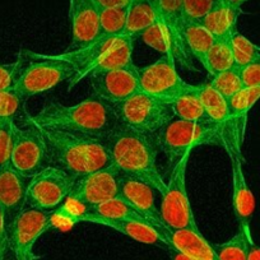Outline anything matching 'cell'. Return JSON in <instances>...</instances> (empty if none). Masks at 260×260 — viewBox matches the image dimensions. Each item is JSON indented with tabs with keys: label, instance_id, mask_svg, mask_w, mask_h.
<instances>
[{
	"label": "cell",
	"instance_id": "6da1fadb",
	"mask_svg": "<svg viewBox=\"0 0 260 260\" xmlns=\"http://www.w3.org/2000/svg\"><path fill=\"white\" fill-rule=\"evenodd\" d=\"M41 129L105 139L119 126L114 106L92 94L79 104L67 106L49 102L36 115H27Z\"/></svg>",
	"mask_w": 260,
	"mask_h": 260
},
{
	"label": "cell",
	"instance_id": "7a4b0ae2",
	"mask_svg": "<svg viewBox=\"0 0 260 260\" xmlns=\"http://www.w3.org/2000/svg\"><path fill=\"white\" fill-rule=\"evenodd\" d=\"M105 142L112 165L122 174L148 182L161 195L166 191V181L156 164L159 152L156 134L139 133L119 125Z\"/></svg>",
	"mask_w": 260,
	"mask_h": 260
},
{
	"label": "cell",
	"instance_id": "3957f363",
	"mask_svg": "<svg viewBox=\"0 0 260 260\" xmlns=\"http://www.w3.org/2000/svg\"><path fill=\"white\" fill-rule=\"evenodd\" d=\"M41 130L47 147V161L74 179L112 165L105 139L60 130Z\"/></svg>",
	"mask_w": 260,
	"mask_h": 260
},
{
	"label": "cell",
	"instance_id": "277c9868",
	"mask_svg": "<svg viewBox=\"0 0 260 260\" xmlns=\"http://www.w3.org/2000/svg\"><path fill=\"white\" fill-rule=\"evenodd\" d=\"M159 151L169 164H176L189 149L207 144H222L221 130L212 122H191L172 117L156 134Z\"/></svg>",
	"mask_w": 260,
	"mask_h": 260
},
{
	"label": "cell",
	"instance_id": "5b68a950",
	"mask_svg": "<svg viewBox=\"0 0 260 260\" xmlns=\"http://www.w3.org/2000/svg\"><path fill=\"white\" fill-rule=\"evenodd\" d=\"M29 62L22 65L13 89L26 101L35 94L50 91L62 82H69L74 76V68L69 62L52 55L23 51Z\"/></svg>",
	"mask_w": 260,
	"mask_h": 260
},
{
	"label": "cell",
	"instance_id": "8992f818",
	"mask_svg": "<svg viewBox=\"0 0 260 260\" xmlns=\"http://www.w3.org/2000/svg\"><path fill=\"white\" fill-rule=\"evenodd\" d=\"M112 106L120 125L151 136L158 133L161 127L174 117L169 102L142 91Z\"/></svg>",
	"mask_w": 260,
	"mask_h": 260
},
{
	"label": "cell",
	"instance_id": "52a82bcc",
	"mask_svg": "<svg viewBox=\"0 0 260 260\" xmlns=\"http://www.w3.org/2000/svg\"><path fill=\"white\" fill-rule=\"evenodd\" d=\"M192 149L185 152L172 167L166 191L162 194L161 219L164 226L172 230L198 229L186 190V170Z\"/></svg>",
	"mask_w": 260,
	"mask_h": 260
},
{
	"label": "cell",
	"instance_id": "ba28073f",
	"mask_svg": "<svg viewBox=\"0 0 260 260\" xmlns=\"http://www.w3.org/2000/svg\"><path fill=\"white\" fill-rule=\"evenodd\" d=\"M47 147L44 133L36 124L26 117L23 126L14 121L11 165L24 176L32 177L46 167Z\"/></svg>",
	"mask_w": 260,
	"mask_h": 260
},
{
	"label": "cell",
	"instance_id": "9c48e42d",
	"mask_svg": "<svg viewBox=\"0 0 260 260\" xmlns=\"http://www.w3.org/2000/svg\"><path fill=\"white\" fill-rule=\"evenodd\" d=\"M74 179L72 175L56 166L44 167L31 177L27 191V206L44 212H52L61 206L73 187Z\"/></svg>",
	"mask_w": 260,
	"mask_h": 260
},
{
	"label": "cell",
	"instance_id": "30bf717a",
	"mask_svg": "<svg viewBox=\"0 0 260 260\" xmlns=\"http://www.w3.org/2000/svg\"><path fill=\"white\" fill-rule=\"evenodd\" d=\"M55 226L52 212H44L27 206L7 229V241L17 260H37L34 246L45 231Z\"/></svg>",
	"mask_w": 260,
	"mask_h": 260
},
{
	"label": "cell",
	"instance_id": "8fae6325",
	"mask_svg": "<svg viewBox=\"0 0 260 260\" xmlns=\"http://www.w3.org/2000/svg\"><path fill=\"white\" fill-rule=\"evenodd\" d=\"M175 64L172 57L162 55L153 64L138 68L141 91L171 104L179 96L197 88L177 74Z\"/></svg>",
	"mask_w": 260,
	"mask_h": 260
},
{
	"label": "cell",
	"instance_id": "7c38bea8",
	"mask_svg": "<svg viewBox=\"0 0 260 260\" xmlns=\"http://www.w3.org/2000/svg\"><path fill=\"white\" fill-rule=\"evenodd\" d=\"M124 174L115 165L78 177L74 181L68 202L81 207H92L119 198Z\"/></svg>",
	"mask_w": 260,
	"mask_h": 260
},
{
	"label": "cell",
	"instance_id": "4fadbf2b",
	"mask_svg": "<svg viewBox=\"0 0 260 260\" xmlns=\"http://www.w3.org/2000/svg\"><path fill=\"white\" fill-rule=\"evenodd\" d=\"M89 79L94 96L111 105L119 104L141 91L138 67L136 64L93 73L89 76Z\"/></svg>",
	"mask_w": 260,
	"mask_h": 260
},
{
	"label": "cell",
	"instance_id": "5bb4252c",
	"mask_svg": "<svg viewBox=\"0 0 260 260\" xmlns=\"http://www.w3.org/2000/svg\"><path fill=\"white\" fill-rule=\"evenodd\" d=\"M29 182L31 177L19 174L11 164L0 170V211L3 212L7 229L27 207Z\"/></svg>",
	"mask_w": 260,
	"mask_h": 260
},
{
	"label": "cell",
	"instance_id": "9a60e30c",
	"mask_svg": "<svg viewBox=\"0 0 260 260\" xmlns=\"http://www.w3.org/2000/svg\"><path fill=\"white\" fill-rule=\"evenodd\" d=\"M157 13H158V22L164 27L165 34L169 39L174 60L180 61L181 65L186 67L190 71H195L194 65L190 60V54L182 39V27L185 23L182 0H159Z\"/></svg>",
	"mask_w": 260,
	"mask_h": 260
},
{
	"label": "cell",
	"instance_id": "2e32d148",
	"mask_svg": "<svg viewBox=\"0 0 260 260\" xmlns=\"http://www.w3.org/2000/svg\"><path fill=\"white\" fill-rule=\"evenodd\" d=\"M71 49H81L100 36V8L94 0H69Z\"/></svg>",
	"mask_w": 260,
	"mask_h": 260
},
{
	"label": "cell",
	"instance_id": "e0dca14e",
	"mask_svg": "<svg viewBox=\"0 0 260 260\" xmlns=\"http://www.w3.org/2000/svg\"><path fill=\"white\" fill-rule=\"evenodd\" d=\"M119 36H99L93 42L81 49L68 50L59 55H52L56 59L67 61L74 68V76L68 82V89L71 91L82 79L89 76L94 64L106 54L107 50L115 44Z\"/></svg>",
	"mask_w": 260,
	"mask_h": 260
},
{
	"label": "cell",
	"instance_id": "ac0fdd59",
	"mask_svg": "<svg viewBox=\"0 0 260 260\" xmlns=\"http://www.w3.org/2000/svg\"><path fill=\"white\" fill-rule=\"evenodd\" d=\"M232 165V208L239 226H250L255 211V198L245 179L239 149H229Z\"/></svg>",
	"mask_w": 260,
	"mask_h": 260
},
{
	"label": "cell",
	"instance_id": "d6986e66",
	"mask_svg": "<svg viewBox=\"0 0 260 260\" xmlns=\"http://www.w3.org/2000/svg\"><path fill=\"white\" fill-rule=\"evenodd\" d=\"M154 190L156 189L148 182L129 175H124L120 198L132 204L139 213L143 214L149 223L153 224L154 227H161L164 226V223H162L159 209L156 207Z\"/></svg>",
	"mask_w": 260,
	"mask_h": 260
},
{
	"label": "cell",
	"instance_id": "ffe728a7",
	"mask_svg": "<svg viewBox=\"0 0 260 260\" xmlns=\"http://www.w3.org/2000/svg\"><path fill=\"white\" fill-rule=\"evenodd\" d=\"M169 241L170 245L186 255L190 260H219L214 247L199 229L172 230L166 226L156 227Z\"/></svg>",
	"mask_w": 260,
	"mask_h": 260
},
{
	"label": "cell",
	"instance_id": "44dd1931",
	"mask_svg": "<svg viewBox=\"0 0 260 260\" xmlns=\"http://www.w3.org/2000/svg\"><path fill=\"white\" fill-rule=\"evenodd\" d=\"M260 100V86L242 88L236 94L229 99L230 114H231L232 137L236 146L241 147L244 139V129L246 124V117L250 110Z\"/></svg>",
	"mask_w": 260,
	"mask_h": 260
},
{
	"label": "cell",
	"instance_id": "7402d4cb",
	"mask_svg": "<svg viewBox=\"0 0 260 260\" xmlns=\"http://www.w3.org/2000/svg\"><path fill=\"white\" fill-rule=\"evenodd\" d=\"M241 13V8L226 6L222 0H217V3L201 23L211 32L214 39L231 37L237 31V19Z\"/></svg>",
	"mask_w": 260,
	"mask_h": 260
},
{
	"label": "cell",
	"instance_id": "603a6c76",
	"mask_svg": "<svg viewBox=\"0 0 260 260\" xmlns=\"http://www.w3.org/2000/svg\"><path fill=\"white\" fill-rule=\"evenodd\" d=\"M199 96L203 102L204 110L208 115L209 121L217 125L221 130L222 144H223V137L227 132V126L232 124L229 101L208 83L201 84Z\"/></svg>",
	"mask_w": 260,
	"mask_h": 260
},
{
	"label": "cell",
	"instance_id": "cb8c5ba5",
	"mask_svg": "<svg viewBox=\"0 0 260 260\" xmlns=\"http://www.w3.org/2000/svg\"><path fill=\"white\" fill-rule=\"evenodd\" d=\"M158 21V13L148 0H130L124 35L136 39Z\"/></svg>",
	"mask_w": 260,
	"mask_h": 260
},
{
	"label": "cell",
	"instance_id": "d4e9b609",
	"mask_svg": "<svg viewBox=\"0 0 260 260\" xmlns=\"http://www.w3.org/2000/svg\"><path fill=\"white\" fill-rule=\"evenodd\" d=\"M182 39L189 54L204 65L207 55L214 42L211 32L201 22H185L182 27Z\"/></svg>",
	"mask_w": 260,
	"mask_h": 260
},
{
	"label": "cell",
	"instance_id": "484cf974",
	"mask_svg": "<svg viewBox=\"0 0 260 260\" xmlns=\"http://www.w3.org/2000/svg\"><path fill=\"white\" fill-rule=\"evenodd\" d=\"M201 84L192 91L181 94L170 104L175 117L191 122H211L199 96Z\"/></svg>",
	"mask_w": 260,
	"mask_h": 260
},
{
	"label": "cell",
	"instance_id": "4316f807",
	"mask_svg": "<svg viewBox=\"0 0 260 260\" xmlns=\"http://www.w3.org/2000/svg\"><path fill=\"white\" fill-rule=\"evenodd\" d=\"M232 37V36H231ZM231 37L214 39L213 45L206 57L203 68L209 76H214L234 67V54H232Z\"/></svg>",
	"mask_w": 260,
	"mask_h": 260
},
{
	"label": "cell",
	"instance_id": "83f0119b",
	"mask_svg": "<svg viewBox=\"0 0 260 260\" xmlns=\"http://www.w3.org/2000/svg\"><path fill=\"white\" fill-rule=\"evenodd\" d=\"M83 209L96 216L111 219H133V221L148 222L142 213H139L132 204L122 198H115L105 203L92 207H83Z\"/></svg>",
	"mask_w": 260,
	"mask_h": 260
},
{
	"label": "cell",
	"instance_id": "f1b7e54d",
	"mask_svg": "<svg viewBox=\"0 0 260 260\" xmlns=\"http://www.w3.org/2000/svg\"><path fill=\"white\" fill-rule=\"evenodd\" d=\"M250 226H239V231L232 239L222 244H213L214 251L219 260H247Z\"/></svg>",
	"mask_w": 260,
	"mask_h": 260
},
{
	"label": "cell",
	"instance_id": "f546056e",
	"mask_svg": "<svg viewBox=\"0 0 260 260\" xmlns=\"http://www.w3.org/2000/svg\"><path fill=\"white\" fill-rule=\"evenodd\" d=\"M127 7L100 9V36L124 35Z\"/></svg>",
	"mask_w": 260,
	"mask_h": 260
},
{
	"label": "cell",
	"instance_id": "4dcf8cb0",
	"mask_svg": "<svg viewBox=\"0 0 260 260\" xmlns=\"http://www.w3.org/2000/svg\"><path fill=\"white\" fill-rule=\"evenodd\" d=\"M208 84L213 87L218 93L226 100L231 99L234 94H236L240 89L244 88L242 86L241 78H240V72L237 67H232V68L227 69V71L221 72L218 74H214L211 77Z\"/></svg>",
	"mask_w": 260,
	"mask_h": 260
},
{
	"label": "cell",
	"instance_id": "1f68e13d",
	"mask_svg": "<svg viewBox=\"0 0 260 260\" xmlns=\"http://www.w3.org/2000/svg\"><path fill=\"white\" fill-rule=\"evenodd\" d=\"M231 45L232 54H234V64L237 68H241L244 65L260 59L259 46L252 44L249 39H246L239 31L232 35Z\"/></svg>",
	"mask_w": 260,
	"mask_h": 260
},
{
	"label": "cell",
	"instance_id": "d6a6232c",
	"mask_svg": "<svg viewBox=\"0 0 260 260\" xmlns=\"http://www.w3.org/2000/svg\"><path fill=\"white\" fill-rule=\"evenodd\" d=\"M141 37L149 47L154 49L156 51L161 52L162 55H167V56L172 57L169 39H167L166 34H165L164 27L161 26V23H159L158 21H157L153 26L147 28L146 31L141 35ZM172 59H174V57H172Z\"/></svg>",
	"mask_w": 260,
	"mask_h": 260
},
{
	"label": "cell",
	"instance_id": "836d02e7",
	"mask_svg": "<svg viewBox=\"0 0 260 260\" xmlns=\"http://www.w3.org/2000/svg\"><path fill=\"white\" fill-rule=\"evenodd\" d=\"M24 100L12 89L0 91V120H16Z\"/></svg>",
	"mask_w": 260,
	"mask_h": 260
},
{
	"label": "cell",
	"instance_id": "e575fe53",
	"mask_svg": "<svg viewBox=\"0 0 260 260\" xmlns=\"http://www.w3.org/2000/svg\"><path fill=\"white\" fill-rule=\"evenodd\" d=\"M217 0H182L185 22H202Z\"/></svg>",
	"mask_w": 260,
	"mask_h": 260
},
{
	"label": "cell",
	"instance_id": "d590c367",
	"mask_svg": "<svg viewBox=\"0 0 260 260\" xmlns=\"http://www.w3.org/2000/svg\"><path fill=\"white\" fill-rule=\"evenodd\" d=\"M14 120H0V170L11 164Z\"/></svg>",
	"mask_w": 260,
	"mask_h": 260
},
{
	"label": "cell",
	"instance_id": "8d00e7d4",
	"mask_svg": "<svg viewBox=\"0 0 260 260\" xmlns=\"http://www.w3.org/2000/svg\"><path fill=\"white\" fill-rule=\"evenodd\" d=\"M23 62L24 56H22V55H19L18 60L11 62V64H2L0 62V91L13 88Z\"/></svg>",
	"mask_w": 260,
	"mask_h": 260
},
{
	"label": "cell",
	"instance_id": "74e56055",
	"mask_svg": "<svg viewBox=\"0 0 260 260\" xmlns=\"http://www.w3.org/2000/svg\"><path fill=\"white\" fill-rule=\"evenodd\" d=\"M244 88L260 86V59L239 68Z\"/></svg>",
	"mask_w": 260,
	"mask_h": 260
},
{
	"label": "cell",
	"instance_id": "f35d334b",
	"mask_svg": "<svg viewBox=\"0 0 260 260\" xmlns=\"http://www.w3.org/2000/svg\"><path fill=\"white\" fill-rule=\"evenodd\" d=\"M100 9L125 8L129 6L130 0H94Z\"/></svg>",
	"mask_w": 260,
	"mask_h": 260
},
{
	"label": "cell",
	"instance_id": "ab89813d",
	"mask_svg": "<svg viewBox=\"0 0 260 260\" xmlns=\"http://www.w3.org/2000/svg\"><path fill=\"white\" fill-rule=\"evenodd\" d=\"M247 260H260V246L252 240V235L249 236V249H247Z\"/></svg>",
	"mask_w": 260,
	"mask_h": 260
},
{
	"label": "cell",
	"instance_id": "60d3db41",
	"mask_svg": "<svg viewBox=\"0 0 260 260\" xmlns=\"http://www.w3.org/2000/svg\"><path fill=\"white\" fill-rule=\"evenodd\" d=\"M165 251L169 254L170 259L171 260H190L186 255L182 254L181 251H179V250H177L175 246H172V245H169V247H167Z\"/></svg>",
	"mask_w": 260,
	"mask_h": 260
},
{
	"label": "cell",
	"instance_id": "b9f144b4",
	"mask_svg": "<svg viewBox=\"0 0 260 260\" xmlns=\"http://www.w3.org/2000/svg\"><path fill=\"white\" fill-rule=\"evenodd\" d=\"M7 239V226L6 219H4L3 212L0 211V240Z\"/></svg>",
	"mask_w": 260,
	"mask_h": 260
},
{
	"label": "cell",
	"instance_id": "7bdbcfd3",
	"mask_svg": "<svg viewBox=\"0 0 260 260\" xmlns=\"http://www.w3.org/2000/svg\"><path fill=\"white\" fill-rule=\"evenodd\" d=\"M226 6H230V7H235V8H241L242 4H245L246 2H249V0H222Z\"/></svg>",
	"mask_w": 260,
	"mask_h": 260
},
{
	"label": "cell",
	"instance_id": "ee69618b",
	"mask_svg": "<svg viewBox=\"0 0 260 260\" xmlns=\"http://www.w3.org/2000/svg\"><path fill=\"white\" fill-rule=\"evenodd\" d=\"M2 260H17L16 254H14V251L11 249V246H9V245H7L6 251H4V255H3V257H2Z\"/></svg>",
	"mask_w": 260,
	"mask_h": 260
},
{
	"label": "cell",
	"instance_id": "f6af8a7d",
	"mask_svg": "<svg viewBox=\"0 0 260 260\" xmlns=\"http://www.w3.org/2000/svg\"><path fill=\"white\" fill-rule=\"evenodd\" d=\"M7 245H8V241H7V239L0 240V260H2V257H3Z\"/></svg>",
	"mask_w": 260,
	"mask_h": 260
},
{
	"label": "cell",
	"instance_id": "bcb514c9",
	"mask_svg": "<svg viewBox=\"0 0 260 260\" xmlns=\"http://www.w3.org/2000/svg\"><path fill=\"white\" fill-rule=\"evenodd\" d=\"M149 3L152 4V6L154 7V9H156V11H158V4H159V0H148Z\"/></svg>",
	"mask_w": 260,
	"mask_h": 260
},
{
	"label": "cell",
	"instance_id": "7dc6e473",
	"mask_svg": "<svg viewBox=\"0 0 260 260\" xmlns=\"http://www.w3.org/2000/svg\"><path fill=\"white\" fill-rule=\"evenodd\" d=\"M259 50H260V46H259Z\"/></svg>",
	"mask_w": 260,
	"mask_h": 260
}]
</instances>
